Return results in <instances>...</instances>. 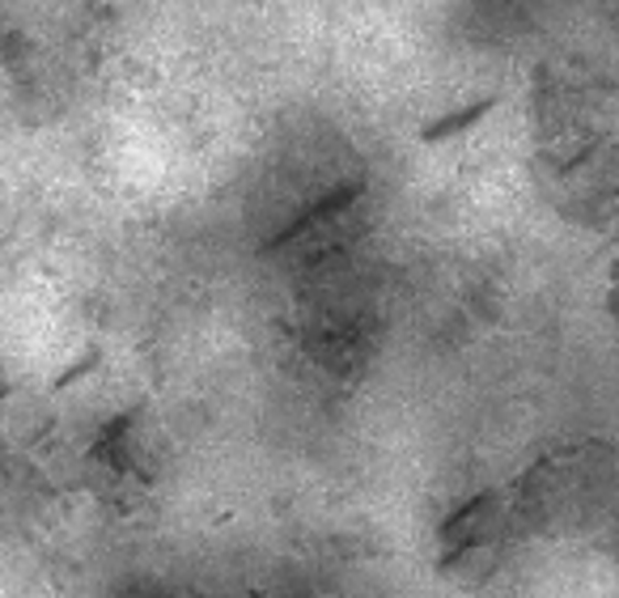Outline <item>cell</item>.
I'll return each instance as SVG.
<instances>
[{"label":"cell","mask_w":619,"mask_h":598,"mask_svg":"<svg viewBox=\"0 0 619 598\" xmlns=\"http://www.w3.org/2000/svg\"><path fill=\"white\" fill-rule=\"evenodd\" d=\"M361 191H365V179H352V183H344V188H335L331 195H323V200H314L301 217L294 221V225H285V229H276L268 243L259 246V259H268L271 250H280V246H289L294 238H301V234H310V229H319L323 221H331L335 213H344L349 204H356L361 200Z\"/></svg>","instance_id":"obj_1"},{"label":"cell","mask_w":619,"mask_h":598,"mask_svg":"<svg viewBox=\"0 0 619 598\" xmlns=\"http://www.w3.org/2000/svg\"><path fill=\"white\" fill-rule=\"evenodd\" d=\"M13 391H18V382H13V378H9V382H0V404H4V399H9Z\"/></svg>","instance_id":"obj_4"},{"label":"cell","mask_w":619,"mask_h":598,"mask_svg":"<svg viewBox=\"0 0 619 598\" xmlns=\"http://www.w3.org/2000/svg\"><path fill=\"white\" fill-rule=\"evenodd\" d=\"M246 598H268L264 590H255V586H246Z\"/></svg>","instance_id":"obj_5"},{"label":"cell","mask_w":619,"mask_h":598,"mask_svg":"<svg viewBox=\"0 0 619 598\" xmlns=\"http://www.w3.org/2000/svg\"><path fill=\"white\" fill-rule=\"evenodd\" d=\"M497 110V98H480V103H467V107L450 110V115H441V119H433L420 128V140L425 145H441V140H455L462 132H471L476 124H484L488 115Z\"/></svg>","instance_id":"obj_2"},{"label":"cell","mask_w":619,"mask_h":598,"mask_svg":"<svg viewBox=\"0 0 619 598\" xmlns=\"http://www.w3.org/2000/svg\"><path fill=\"white\" fill-rule=\"evenodd\" d=\"M103 356H107V353H103V344H89V349H85V353L77 356V361H73V365H68V370H64V374L52 382V395H64L68 386H77L82 378H89V374H94V370L103 365Z\"/></svg>","instance_id":"obj_3"}]
</instances>
